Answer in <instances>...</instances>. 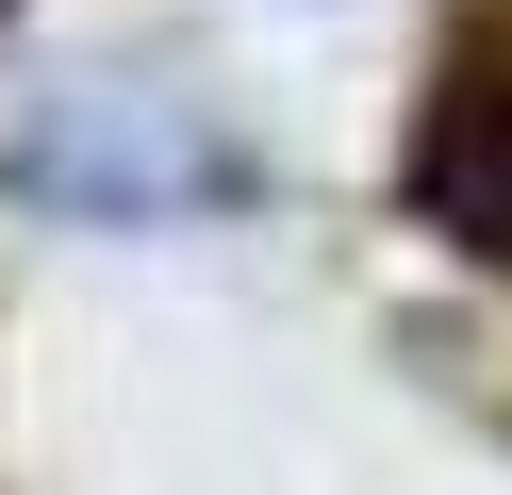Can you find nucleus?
Listing matches in <instances>:
<instances>
[{"mask_svg":"<svg viewBox=\"0 0 512 495\" xmlns=\"http://www.w3.org/2000/svg\"><path fill=\"white\" fill-rule=\"evenodd\" d=\"M413 198H430L463 248L512 264V50H463L430 99V132H413Z\"/></svg>","mask_w":512,"mask_h":495,"instance_id":"1","label":"nucleus"}]
</instances>
